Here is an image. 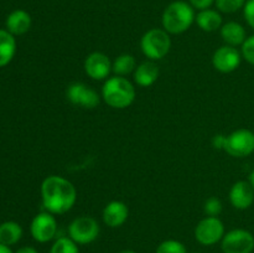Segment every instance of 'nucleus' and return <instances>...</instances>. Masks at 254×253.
<instances>
[{"label":"nucleus","instance_id":"26","mask_svg":"<svg viewBox=\"0 0 254 253\" xmlns=\"http://www.w3.org/2000/svg\"><path fill=\"white\" fill-rule=\"evenodd\" d=\"M242 56L247 62L254 66V35L247 37L242 45Z\"/></svg>","mask_w":254,"mask_h":253},{"label":"nucleus","instance_id":"33","mask_svg":"<svg viewBox=\"0 0 254 253\" xmlns=\"http://www.w3.org/2000/svg\"><path fill=\"white\" fill-rule=\"evenodd\" d=\"M118 253H136V252H134V251H131V250H124V251H121V252H118Z\"/></svg>","mask_w":254,"mask_h":253},{"label":"nucleus","instance_id":"17","mask_svg":"<svg viewBox=\"0 0 254 253\" xmlns=\"http://www.w3.org/2000/svg\"><path fill=\"white\" fill-rule=\"evenodd\" d=\"M221 37L228 46H240L246 41V30L241 24L230 21L221 27Z\"/></svg>","mask_w":254,"mask_h":253},{"label":"nucleus","instance_id":"18","mask_svg":"<svg viewBox=\"0 0 254 253\" xmlns=\"http://www.w3.org/2000/svg\"><path fill=\"white\" fill-rule=\"evenodd\" d=\"M195 20L198 27L206 32L216 31V30L222 27V16H221L220 12L212 9L200 10V12L196 15Z\"/></svg>","mask_w":254,"mask_h":253},{"label":"nucleus","instance_id":"3","mask_svg":"<svg viewBox=\"0 0 254 253\" xmlns=\"http://www.w3.org/2000/svg\"><path fill=\"white\" fill-rule=\"evenodd\" d=\"M102 97L112 108L124 109L135 99V88L126 77L114 76L104 82L102 87Z\"/></svg>","mask_w":254,"mask_h":253},{"label":"nucleus","instance_id":"10","mask_svg":"<svg viewBox=\"0 0 254 253\" xmlns=\"http://www.w3.org/2000/svg\"><path fill=\"white\" fill-rule=\"evenodd\" d=\"M30 231L35 241L45 243L51 241L56 236L57 222L54 215L50 212H41L36 215L32 220Z\"/></svg>","mask_w":254,"mask_h":253},{"label":"nucleus","instance_id":"8","mask_svg":"<svg viewBox=\"0 0 254 253\" xmlns=\"http://www.w3.org/2000/svg\"><path fill=\"white\" fill-rule=\"evenodd\" d=\"M254 236L250 231L237 228L226 233L222 238L223 253H252Z\"/></svg>","mask_w":254,"mask_h":253},{"label":"nucleus","instance_id":"19","mask_svg":"<svg viewBox=\"0 0 254 253\" xmlns=\"http://www.w3.org/2000/svg\"><path fill=\"white\" fill-rule=\"evenodd\" d=\"M16 52V41L14 35L6 30H0V67L9 63Z\"/></svg>","mask_w":254,"mask_h":253},{"label":"nucleus","instance_id":"14","mask_svg":"<svg viewBox=\"0 0 254 253\" xmlns=\"http://www.w3.org/2000/svg\"><path fill=\"white\" fill-rule=\"evenodd\" d=\"M128 206L123 201H111L103 210V221L108 227H121L128 220Z\"/></svg>","mask_w":254,"mask_h":253},{"label":"nucleus","instance_id":"22","mask_svg":"<svg viewBox=\"0 0 254 253\" xmlns=\"http://www.w3.org/2000/svg\"><path fill=\"white\" fill-rule=\"evenodd\" d=\"M50 253H79L77 243L69 237H60L52 245Z\"/></svg>","mask_w":254,"mask_h":253},{"label":"nucleus","instance_id":"21","mask_svg":"<svg viewBox=\"0 0 254 253\" xmlns=\"http://www.w3.org/2000/svg\"><path fill=\"white\" fill-rule=\"evenodd\" d=\"M136 62L134 59L133 55L130 54H123L121 56L117 57L113 62V66H112V71L117 74V76H126L129 74L130 72H133L135 67Z\"/></svg>","mask_w":254,"mask_h":253},{"label":"nucleus","instance_id":"12","mask_svg":"<svg viewBox=\"0 0 254 253\" xmlns=\"http://www.w3.org/2000/svg\"><path fill=\"white\" fill-rule=\"evenodd\" d=\"M112 66L113 63L103 52H92L84 61V71L92 79L96 81L106 79L111 73Z\"/></svg>","mask_w":254,"mask_h":253},{"label":"nucleus","instance_id":"5","mask_svg":"<svg viewBox=\"0 0 254 253\" xmlns=\"http://www.w3.org/2000/svg\"><path fill=\"white\" fill-rule=\"evenodd\" d=\"M68 235L77 245H87L98 237L99 225L91 216H79L69 223Z\"/></svg>","mask_w":254,"mask_h":253},{"label":"nucleus","instance_id":"30","mask_svg":"<svg viewBox=\"0 0 254 253\" xmlns=\"http://www.w3.org/2000/svg\"><path fill=\"white\" fill-rule=\"evenodd\" d=\"M16 253H39L34 247H30V246H25V247H21L20 250L16 251Z\"/></svg>","mask_w":254,"mask_h":253},{"label":"nucleus","instance_id":"32","mask_svg":"<svg viewBox=\"0 0 254 253\" xmlns=\"http://www.w3.org/2000/svg\"><path fill=\"white\" fill-rule=\"evenodd\" d=\"M250 183H251V185H252L253 189H254V170L252 171V173H251V175H250Z\"/></svg>","mask_w":254,"mask_h":253},{"label":"nucleus","instance_id":"13","mask_svg":"<svg viewBox=\"0 0 254 253\" xmlns=\"http://www.w3.org/2000/svg\"><path fill=\"white\" fill-rule=\"evenodd\" d=\"M230 201L237 210H247L254 202V189L250 181H237L230 190Z\"/></svg>","mask_w":254,"mask_h":253},{"label":"nucleus","instance_id":"24","mask_svg":"<svg viewBox=\"0 0 254 253\" xmlns=\"http://www.w3.org/2000/svg\"><path fill=\"white\" fill-rule=\"evenodd\" d=\"M156 253H188L186 247L176 240H166L156 248Z\"/></svg>","mask_w":254,"mask_h":253},{"label":"nucleus","instance_id":"15","mask_svg":"<svg viewBox=\"0 0 254 253\" xmlns=\"http://www.w3.org/2000/svg\"><path fill=\"white\" fill-rule=\"evenodd\" d=\"M7 31L12 35H24L31 27V16L25 10H14L6 19Z\"/></svg>","mask_w":254,"mask_h":253},{"label":"nucleus","instance_id":"27","mask_svg":"<svg viewBox=\"0 0 254 253\" xmlns=\"http://www.w3.org/2000/svg\"><path fill=\"white\" fill-rule=\"evenodd\" d=\"M243 11H245L246 21L248 22V25H250L252 29H254V0H247V1H246Z\"/></svg>","mask_w":254,"mask_h":253},{"label":"nucleus","instance_id":"11","mask_svg":"<svg viewBox=\"0 0 254 253\" xmlns=\"http://www.w3.org/2000/svg\"><path fill=\"white\" fill-rule=\"evenodd\" d=\"M241 60H242V56L240 51L236 47L226 45L216 50L212 57V64L217 71L222 73H230L240 67Z\"/></svg>","mask_w":254,"mask_h":253},{"label":"nucleus","instance_id":"1","mask_svg":"<svg viewBox=\"0 0 254 253\" xmlns=\"http://www.w3.org/2000/svg\"><path fill=\"white\" fill-rule=\"evenodd\" d=\"M42 203L47 212L62 215L71 210L77 200L76 188L62 176H47L41 184Z\"/></svg>","mask_w":254,"mask_h":253},{"label":"nucleus","instance_id":"23","mask_svg":"<svg viewBox=\"0 0 254 253\" xmlns=\"http://www.w3.org/2000/svg\"><path fill=\"white\" fill-rule=\"evenodd\" d=\"M215 2L217 9L226 14H233L246 5V0H216Z\"/></svg>","mask_w":254,"mask_h":253},{"label":"nucleus","instance_id":"6","mask_svg":"<svg viewBox=\"0 0 254 253\" xmlns=\"http://www.w3.org/2000/svg\"><path fill=\"white\" fill-rule=\"evenodd\" d=\"M225 151L235 158H245L254 151V133L248 129H237L226 136Z\"/></svg>","mask_w":254,"mask_h":253},{"label":"nucleus","instance_id":"2","mask_svg":"<svg viewBox=\"0 0 254 253\" xmlns=\"http://www.w3.org/2000/svg\"><path fill=\"white\" fill-rule=\"evenodd\" d=\"M195 19L196 15L191 4L183 0H178L166 6L163 12L161 22H163L164 30L168 34L178 35L190 29Z\"/></svg>","mask_w":254,"mask_h":253},{"label":"nucleus","instance_id":"34","mask_svg":"<svg viewBox=\"0 0 254 253\" xmlns=\"http://www.w3.org/2000/svg\"><path fill=\"white\" fill-rule=\"evenodd\" d=\"M192 253H198V252H192Z\"/></svg>","mask_w":254,"mask_h":253},{"label":"nucleus","instance_id":"20","mask_svg":"<svg viewBox=\"0 0 254 253\" xmlns=\"http://www.w3.org/2000/svg\"><path fill=\"white\" fill-rule=\"evenodd\" d=\"M22 237L21 226L14 221H7L0 225V243L6 246L15 245Z\"/></svg>","mask_w":254,"mask_h":253},{"label":"nucleus","instance_id":"29","mask_svg":"<svg viewBox=\"0 0 254 253\" xmlns=\"http://www.w3.org/2000/svg\"><path fill=\"white\" fill-rule=\"evenodd\" d=\"M212 144L216 149H225L226 135H222V134L215 135L212 139Z\"/></svg>","mask_w":254,"mask_h":253},{"label":"nucleus","instance_id":"9","mask_svg":"<svg viewBox=\"0 0 254 253\" xmlns=\"http://www.w3.org/2000/svg\"><path fill=\"white\" fill-rule=\"evenodd\" d=\"M66 97L73 106L84 109L96 108L101 102L98 93L82 82H74L69 84L66 91Z\"/></svg>","mask_w":254,"mask_h":253},{"label":"nucleus","instance_id":"4","mask_svg":"<svg viewBox=\"0 0 254 253\" xmlns=\"http://www.w3.org/2000/svg\"><path fill=\"white\" fill-rule=\"evenodd\" d=\"M143 54L150 61H158L169 54L171 40L168 32L161 29H151L143 35L140 40Z\"/></svg>","mask_w":254,"mask_h":253},{"label":"nucleus","instance_id":"7","mask_svg":"<svg viewBox=\"0 0 254 253\" xmlns=\"http://www.w3.org/2000/svg\"><path fill=\"white\" fill-rule=\"evenodd\" d=\"M225 236V226L218 217L207 216L197 223L195 228V237L203 246L216 245Z\"/></svg>","mask_w":254,"mask_h":253},{"label":"nucleus","instance_id":"16","mask_svg":"<svg viewBox=\"0 0 254 253\" xmlns=\"http://www.w3.org/2000/svg\"><path fill=\"white\" fill-rule=\"evenodd\" d=\"M159 77V67L154 61H145L139 64L134 72V81L140 87H150Z\"/></svg>","mask_w":254,"mask_h":253},{"label":"nucleus","instance_id":"31","mask_svg":"<svg viewBox=\"0 0 254 253\" xmlns=\"http://www.w3.org/2000/svg\"><path fill=\"white\" fill-rule=\"evenodd\" d=\"M0 253H12V251L10 250L9 246L0 243Z\"/></svg>","mask_w":254,"mask_h":253},{"label":"nucleus","instance_id":"25","mask_svg":"<svg viewBox=\"0 0 254 253\" xmlns=\"http://www.w3.org/2000/svg\"><path fill=\"white\" fill-rule=\"evenodd\" d=\"M203 211L207 216H212V217H217L221 212H222V202H221L220 198L212 197L207 198L203 205Z\"/></svg>","mask_w":254,"mask_h":253},{"label":"nucleus","instance_id":"28","mask_svg":"<svg viewBox=\"0 0 254 253\" xmlns=\"http://www.w3.org/2000/svg\"><path fill=\"white\" fill-rule=\"evenodd\" d=\"M191 4V6L195 7L198 10H205L208 9L216 0H189Z\"/></svg>","mask_w":254,"mask_h":253}]
</instances>
